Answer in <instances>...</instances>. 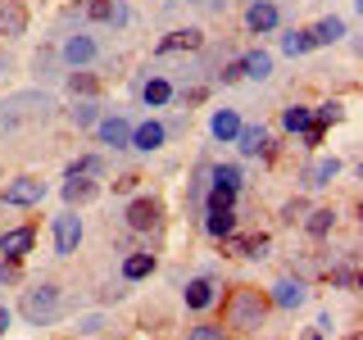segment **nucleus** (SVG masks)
<instances>
[{"label":"nucleus","mask_w":363,"mask_h":340,"mask_svg":"<svg viewBox=\"0 0 363 340\" xmlns=\"http://www.w3.org/2000/svg\"><path fill=\"white\" fill-rule=\"evenodd\" d=\"M268 309H272V304H268L264 290L236 286L232 295H227V304H223V317H227V327H236V332H255V327H264Z\"/></svg>","instance_id":"obj_1"},{"label":"nucleus","mask_w":363,"mask_h":340,"mask_svg":"<svg viewBox=\"0 0 363 340\" xmlns=\"http://www.w3.org/2000/svg\"><path fill=\"white\" fill-rule=\"evenodd\" d=\"M18 313L28 317V322H50V317L60 313V286H32L23 295Z\"/></svg>","instance_id":"obj_2"},{"label":"nucleus","mask_w":363,"mask_h":340,"mask_svg":"<svg viewBox=\"0 0 363 340\" xmlns=\"http://www.w3.org/2000/svg\"><path fill=\"white\" fill-rule=\"evenodd\" d=\"M77 245H82V218H77V213H64V218H55V254L68 259Z\"/></svg>","instance_id":"obj_3"},{"label":"nucleus","mask_w":363,"mask_h":340,"mask_svg":"<svg viewBox=\"0 0 363 340\" xmlns=\"http://www.w3.org/2000/svg\"><path fill=\"white\" fill-rule=\"evenodd\" d=\"M45 200V186L37 177H18L5 186V204H14V209H28V204H41Z\"/></svg>","instance_id":"obj_4"},{"label":"nucleus","mask_w":363,"mask_h":340,"mask_svg":"<svg viewBox=\"0 0 363 340\" xmlns=\"http://www.w3.org/2000/svg\"><path fill=\"white\" fill-rule=\"evenodd\" d=\"M123 218H128V227H132V232H155V227H159V200H150V196L132 200Z\"/></svg>","instance_id":"obj_5"},{"label":"nucleus","mask_w":363,"mask_h":340,"mask_svg":"<svg viewBox=\"0 0 363 340\" xmlns=\"http://www.w3.org/2000/svg\"><path fill=\"white\" fill-rule=\"evenodd\" d=\"M23 32H28L23 0H0V37H23Z\"/></svg>","instance_id":"obj_6"},{"label":"nucleus","mask_w":363,"mask_h":340,"mask_svg":"<svg viewBox=\"0 0 363 340\" xmlns=\"http://www.w3.org/2000/svg\"><path fill=\"white\" fill-rule=\"evenodd\" d=\"M32 241H37V227H14V232L0 236V254H5V259H23L32 249Z\"/></svg>","instance_id":"obj_7"},{"label":"nucleus","mask_w":363,"mask_h":340,"mask_svg":"<svg viewBox=\"0 0 363 340\" xmlns=\"http://www.w3.org/2000/svg\"><path fill=\"white\" fill-rule=\"evenodd\" d=\"M277 5H272V0H255V5H250L245 9V28L250 32H272V28H277Z\"/></svg>","instance_id":"obj_8"},{"label":"nucleus","mask_w":363,"mask_h":340,"mask_svg":"<svg viewBox=\"0 0 363 340\" xmlns=\"http://www.w3.org/2000/svg\"><path fill=\"white\" fill-rule=\"evenodd\" d=\"M204 45V32L200 28H177V32H168L164 41H159V55H173V50H200Z\"/></svg>","instance_id":"obj_9"},{"label":"nucleus","mask_w":363,"mask_h":340,"mask_svg":"<svg viewBox=\"0 0 363 340\" xmlns=\"http://www.w3.org/2000/svg\"><path fill=\"white\" fill-rule=\"evenodd\" d=\"M164 141H168V128L150 118V123H141V128H132V141H128V145H136V150H145V154H150V150H159Z\"/></svg>","instance_id":"obj_10"},{"label":"nucleus","mask_w":363,"mask_h":340,"mask_svg":"<svg viewBox=\"0 0 363 340\" xmlns=\"http://www.w3.org/2000/svg\"><path fill=\"white\" fill-rule=\"evenodd\" d=\"M268 304H277V309H300L304 304V281H277L268 295Z\"/></svg>","instance_id":"obj_11"},{"label":"nucleus","mask_w":363,"mask_h":340,"mask_svg":"<svg viewBox=\"0 0 363 340\" xmlns=\"http://www.w3.org/2000/svg\"><path fill=\"white\" fill-rule=\"evenodd\" d=\"M213 300H218V286H213L209 277H196V281H186V309H209Z\"/></svg>","instance_id":"obj_12"},{"label":"nucleus","mask_w":363,"mask_h":340,"mask_svg":"<svg viewBox=\"0 0 363 340\" xmlns=\"http://www.w3.org/2000/svg\"><path fill=\"white\" fill-rule=\"evenodd\" d=\"M204 232H209L213 241H227V236L236 232V209H209V218H204Z\"/></svg>","instance_id":"obj_13"},{"label":"nucleus","mask_w":363,"mask_h":340,"mask_svg":"<svg viewBox=\"0 0 363 340\" xmlns=\"http://www.w3.org/2000/svg\"><path fill=\"white\" fill-rule=\"evenodd\" d=\"M96 177H68L64 181V200L68 204H86V200H96Z\"/></svg>","instance_id":"obj_14"},{"label":"nucleus","mask_w":363,"mask_h":340,"mask_svg":"<svg viewBox=\"0 0 363 340\" xmlns=\"http://www.w3.org/2000/svg\"><path fill=\"white\" fill-rule=\"evenodd\" d=\"M209 128H213L218 141H236V132H241V113H236V109H218Z\"/></svg>","instance_id":"obj_15"},{"label":"nucleus","mask_w":363,"mask_h":340,"mask_svg":"<svg viewBox=\"0 0 363 340\" xmlns=\"http://www.w3.org/2000/svg\"><path fill=\"white\" fill-rule=\"evenodd\" d=\"M340 173V164L336 159H318V164H309V173H304V181H309L313 191H323V186H332V177Z\"/></svg>","instance_id":"obj_16"},{"label":"nucleus","mask_w":363,"mask_h":340,"mask_svg":"<svg viewBox=\"0 0 363 340\" xmlns=\"http://www.w3.org/2000/svg\"><path fill=\"white\" fill-rule=\"evenodd\" d=\"M64 60L68 64H91V60H96V41H91V37H68L64 41Z\"/></svg>","instance_id":"obj_17"},{"label":"nucleus","mask_w":363,"mask_h":340,"mask_svg":"<svg viewBox=\"0 0 363 340\" xmlns=\"http://www.w3.org/2000/svg\"><path fill=\"white\" fill-rule=\"evenodd\" d=\"M96 132H100V141H105V145H128V141H132V128H128V118H105Z\"/></svg>","instance_id":"obj_18"},{"label":"nucleus","mask_w":363,"mask_h":340,"mask_svg":"<svg viewBox=\"0 0 363 340\" xmlns=\"http://www.w3.org/2000/svg\"><path fill=\"white\" fill-rule=\"evenodd\" d=\"M309 37H313V45H332V41L345 37V23H340V18H323V23L309 28Z\"/></svg>","instance_id":"obj_19"},{"label":"nucleus","mask_w":363,"mask_h":340,"mask_svg":"<svg viewBox=\"0 0 363 340\" xmlns=\"http://www.w3.org/2000/svg\"><path fill=\"white\" fill-rule=\"evenodd\" d=\"M236 145H241V154H264L268 150V132L264 128H241L236 132Z\"/></svg>","instance_id":"obj_20"},{"label":"nucleus","mask_w":363,"mask_h":340,"mask_svg":"<svg viewBox=\"0 0 363 340\" xmlns=\"http://www.w3.org/2000/svg\"><path fill=\"white\" fill-rule=\"evenodd\" d=\"M155 272V254H128L123 259V277L128 281H141V277H150Z\"/></svg>","instance_id":"obj_21"},{"label":"nucleus","mask_w":363,"mask_h":340,"mask_svg":"<svg viewBox=\"0 0 363 340\" xmlns=\"http://www.w3.org/2000/svg\"><path fill=\"white\" fill-rule=\"evenodd\" d=\"M281 50H286L291 60H295V55H309V50H313V37H309V28H291L286 37H281Z\"/></svg>","instance_id":"obj_22"},{"label":"nucleus","mask_w":363,"mask_h":340,"mask_svg":"<svg viewBox=\"0 0 363 340\" xmlns=\"http://www.w3.org/2000/svg\"><path fill=\"white\" fill-rule=\"evenodd\" d=\"M309 123H313L309 105H291L286 113H281V128H286V132H309Z\"/></svg>","instance_id":"obj_23"},{"label":"nucleus","mask_w":363,"mask_h":340,"mask_svg":"<svg viewBox=\"0 0 363 340\" xmlns=\"http://www.w3.org/2000/svg\"><path fill=\"white\" fill-rule=\"evenodd\" d=\"M100 173H105V159L100 154H82L68 164V177H100Z\"/></svg>","instance_id":"obj_24"},{"label":"nucleus","mask_w":363,"mask_h":340,"mask_svg":"<svg viewBox=\"0 0 363 340\" xmlns=\"http://www.w3.org/2000/svg\"><path fill=\"white\" fill-rule=\"evenodd\" d=\"M241 64H245V77H259V82L272 73V55H264V50H250Z\"/></svg>","instance_id":"obj_25"},{"label":"nucleus","mask_w":363,"mask_h":340,"mask_svg":"<svg viewBox=\"0 0 363 340\" xmlns=\"http://www.w3.org/2000/svg\"><path fill=\"white\" fill-rule=\"evenodd\" d=\"M332 227H336V213L332 209H313L309 218H304V232H309V236H327Z\"/></svg>","instance_id":"obj_26"},{"label":"nucleus","mask_w":363,"mask_h":340,"mask_svg":"<svg viewBox=\"0 0 363 340\" xmlns=\"http://www.w3.org/2000/svg\"><path fill=\"white\" fill-rule=\"evenodd\" d=\"M236 254H245V259H264V249H268V236H236L232 241Z\"/></svg>","instance_id":"obj_27"},{"label":"nucleus","mask_w":363,"mask_h":340,"mask_svg":"<svg viewBox=\"0 0 363 340\" xmlns=\"http://www.w3.org/2000/svg\"><path fill=\"white\" fill-rule=\"evenodd\" d=\"M213 186H227V191H241V168H236V164H218V168H213Z\"/></svg>","instance_id":"obj_28"},{"label":"nucleus","mask_w":363,"mask_h":340,"mask_svg":"<svg viewBox=\"0 0 363 340\" xmlns=\"http://www.w3.org/2000/svg\"><path fill=\"white\" fill-rule=\"evenodd\" d=\"M145 105H168V100H173V86L164 82V77H155V82H145Z\"/></svg>","instance_id":"obj_29"},{"label":"nucleus","mask_w":363,"mask_h":340,"mask_svg":"<svg viewBox=\"0 0 363 340\" xmlns=\"http://www.w3.org/2000/svg\"><path fill=\"white\" fill-rule=\"evenodd\" d=\"M86 18L91 23H113V18H118V5H113V0H91V5H86Z\"/></svg>","instance_id":"obj_30"},{"label":"nucleus","mask_w":363,"mask_h":340,"mask_svg":"<svg viewBox=\"0 0 363 340\" xmlns=\"http://www.w3.org/2000/svg\"><path fill=\"white\" fill-rule=\"evenodd\" d=\"M186 340H227V327L223 322H200V327H191Z\"/></svg>","instance_id":"obj_31"},{"label":"nucleus","mask_w":363,"mask_h":340,"mask_svg":"<svg viewBox=\"0 0 363 340\" xmlns=\"http://www.w3.org/2000/svg\"><path fill=\"white\" fill-rule=\"evenodd\" d=\"M68 91H73V96H96L100 82L91 73H73V77H68Z\"/></svg>","instance_id":"obj_32"},{"label":"nucleus","mask_w":363,"mask_h":340,"mask_svg":"<svg viewBox=\"0 0 363 340\" xmlns=\"http://www.w3.org/2000/svg\"><path fill=\"white\" fill-rule=\"evenodd\" d=\"M327 281H332V286H345V290H359V272L354 268H332Z\"/></svg>","instance_id":"obj_33"},{"label":"nucleus","mask_w":363,"mask_h":340,"mask_svg":"<svg viewBox=\"0 0 363 340\" xmlns=\"http://www.w3.org/2000/svg\"><path fill=\"white\" fill-rule=\"evenodd\" d=\"M232 204H236V191H227V186L209 191V209H232Z\"/></svg>","instance_id":"obj_34"},{"label":"nucleus","mask_w":363,"mask_h":340,"mask_svg":"<svg viewBox=\"0 0 363 340\" xmlns=\"http://www.w3.org/2000/svg\"><path fill=\"white\" fill-rule=\"evenodd\" d=\"M23 277V268H18V259H5V264H0V281H9V286H14V281Z\"/></svg>","instance_id":"obj_35"},{"label":"nucleus","mask_w":363,"mask_h":340,"mask_svg":"<svg viewBox=\"0 0 363 340\" xmlns=\"http://www.w3.org/2000/svg\"><path fill=\"white\" fill-rule=\"evenodd\" d=\"M73 123H77V128H91V123H96V105H77L73 109Z\"/></svg>","instance_id":"obj_36"},{"label":"nucleus","mask_w":363,"mask_h":340,"mask_svg":"<svg viewBox=\"0 0 363 340\" xmlns=\"http://www.w3.org/2000/svg\"><path fill=\"white\" fill-rule=\"evenodd\" d=\"M218 77H223V82H241V77H245V64H241V60H232Z\"/></svg>","instance_id":"obj_37"},{"label":"nucleus","mask_w":363,"mask_h":340,"mask_svg":"<svg viewBox=\"0 0 363 340\" xmlns=\"http://www.w3.org/2000/svg\"><path fill=\"white\" fill-rule=\"evenodd\" d=\"M336 118H340V105H323V109L313 113V123H323V128H327V123H336Z\"/></svg>","instance_id":"obj_38"},{"label":"nucleus","mask_w":363,"mask_h":340,"mask_svg":"<svg viewBox=\"0 0 363 340\" xmlns=\"http://www.w3.org/2000/svg\"><path fill=\"white\" fill-rule=\"evenodd\" d=\"M300 213H304V204H286V209H281V218H286V222H295Z\"/></svg>","instance_id":"obj_39"},{"label":"nucleus","mask_w":363,"mask_h":340,"mask_svg":"<svg viewBox=\"0 0 363 340\" xmlns=\"http://www.w3.org/2000/svg\"><path fill=\"white\" fill-rule=\"evenodd\" d=\"M9 322H14V313H9V309H5V304H0V336H5V332H9Z\"/></svg>","instance_id":"obj_40"},{"label":"nucleus","mask_w":363,"mask_h":340,"mask_svg":"<svg viewBox=\"0 0 363 340\" xmlns=\"http://www.w3.org/2000/svg\"><path fill=\"white\" fill-rule=\"evenodd\" d=\"M304 340H323V336H318V332H309V336H304Z\"/></svg>","instance_id":"obj_41"},{"label":"nucleus","mask_w":363,"mask_h":340,"mask_svg":"<svg viewBox=\"0 0 363 340\" xmlns=\"http://www.w3.org/2000/svg\"><path fill=\"white\" fill-rule=\"evenodd\" d=\"M345 340H363V336H359V332H354V336H345Z\"/></svg>","instance_id":"obj_42"}]
</instances>
